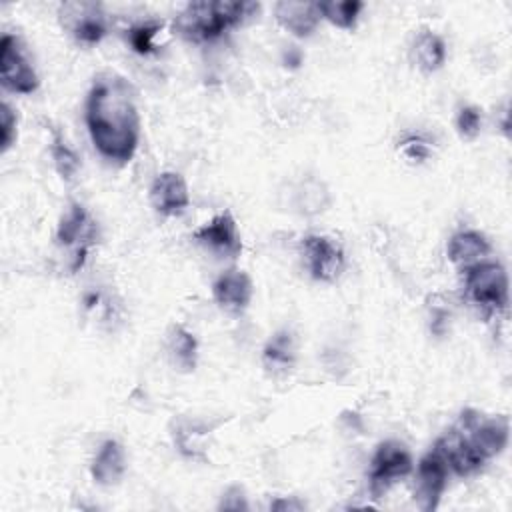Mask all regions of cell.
Masks as SVG:
<instances>
[{"mask_svg":"<svg viewBox=\"0 0 512 512\" xmlns=\"http://www.w3.org/2000/svg\"><path fill=\"white\" fill-rule=\"evenodd\" d=\"M84 118L90 140L102 158L126 164L132 160L140 140V116L132 84L114 72L94 78Z\"/></svg>","mask_w":512,"mask_h":512,"instance_id":"6da1fadb","label":"cell"},{"mask_svg":"<svg viewBox=\"0 0 512 512\" xmlns=\"http://www.w3.org/2000/svg\"><path fill=\"white\" fill-rule=\"evenodd\" d=\"M508 436L510 424L506 416L486 418L478 410L466 408L458 422L434 442V448L454 474L470 476L504 452Z\"/></svg>","mask_w":512,"mask_h":512,"instance_id":"7a4b0ae2","label":"cell"},{"mask_svg":"<svg viewBox=\"0 0 512 512\" xmlns=\"http://www.w3.org/2000/svg\"><path fill=\"white\" fill-rule=\"evenodd\" d=\"M258 10V2H190L178 12L174 20V30L188 42H212L220 38L226 30L242 24L246 18L256 16Z\"/></svg>","mask_w":512,"mask_h":512,"instance_id":"3957f363","label":"cell"},{"mask_svg":"<svg viewBox=\"0 0 512 512\" xmlns=\"http://www.w3.org/2000/svg\"><path fill=\"white\" fill-rule=\"evenodd\" d=\"M464 272V296L486 316L504 312L508 306V274L500 262L482 260Z\"/></svg>","mask_w":512,"mask_h":512,"instance_id":"277c9868","label":"cell"},{"mask_svg":"<svg viewBox=\"0 0 512 512\" xmlns=\"http://www.w3.org/2000/svg\"><path fill=\"white\" fill-rule=\"evenodd\" d=\"M412 472V456L408 448L398 440H384L376 446V452L368 470V490L372 498H382L394 482Z\"/></svg>","mask_w":512,"mask_h":512,"instance_id":"5b68a950","label":"cell"},{"mask_svg":"<svg viewBox=\"0 0 512 512\" xmlns=\"http://www.w3.org/2000/svg\"><path fill=\"white\" fill-rule=\"evenodd\" d=\"M94 240H96L94 218L82 204L72 202L56 228V244L64 248H72V264H70L72 272L82 268L88 248L94 244Z\"/></svg>","mask_w":512,"mask_h":512,"instance_id":"8992f818","label":"cell"},{"mask_svg":"<svg viewBox=\"0 0 512 512\" xmlns=\"http://www.w3.org/2000/svg\"><path fill=\"white\" fill-rule=\"evenodd\" d=\"M0 80L2 86L14 94H32L40 84L20 40L12 34L0 38Z\"/></svg>","mask_w":512,"mask_h":512,"instance_id":"52a82bcc","label":"cell"},{"mask_svg":"<svg viewBox=\"0 0 512 512\" xmlns=\"http://www.w3.org/2000/svg\"><path fill=\"white\" fill-rule=\"evenodd\" d=\"M302 258L310 276L318 282H334L346 266L344 250L330 236L308 234L302 238Z\"/></svg>","mask_w":512,"mask_h":512,"instance_id":"ba28073f","label":"cell"},{"mask_svg":"<svg viewBox=\"0 0 512 512\" xmlns=\"http://www.w3.org/2000/svg\"><path fill=\"white\" fill-rule=\"evenodd\" d=\"M62 26L82 44H98L106 36L104 10L96 2H64L58 8Z\"/></svg>","mask_w":512,"mask_h":512,"instance_id":"9c48e42d","label":"cell"},{"mask_svg":"<svg viewBox=\"0 0 512 512\" xmlns=\"http://www.w3.org/2000/svg\"><path fill=\"white\" fill-rule=\"evenodd\" d=\"M448 464L444 456L432 446L428 454L422 456L416 470V486H414V500L420 510L430 512L436 510L440 498L448 484Z\"/></svg>","mask_w":512,"mask_h":512,"instance_id":"30bf717a","label":"cell"},{"mask_svg":"<svg viewBox=\"0 0 512 512\" xmlns=\"http://www.w3.org/2000/svg\"><path fill=\"white\" fill-rule=\"evenodd\" d=\"M192 238L198 244L210 248L212 252L224 254L228 258H236L242 252L238 224L230 210H224V212L216 214L212 220L204 222L200 228H196L192 232Z\"/></svg>","mask_w":512,"mask_h":512,"instance_id":"8fae6325","label":"cell"},{"mask_svg":"<svg viewBox=\"0 0 512 512\" xmlns=\"http://www.w3.org/2000/svg\"><path fill=\"white\" fill-rule=\"evenodd\" d=\"M254 294V286L250 276L240 270V268H230L226 272H222L214 284H212V296L214 302L230 312V314H240L248 308L250 300Z\"/></svg>","mask_w":512,"mask_h":512,"instance_id":"7c38bea8","label":"cell"},{"mask_svg":"<svg viewBox=\"0 0 512 512\" xmlns=\"http://www.w3.org/2000/svg\"><path fill=\"white\" fill-rule=\"evenodd\" d=\"M150 202L162 216H180L188 204V184L178 172H160L150 186Z\"/></svg>","mask_w":512,"mask_h":512,"instance_id":"4fadbf2b","label":"cell"},{"mask_svg":"<svg viewBox=\"0 0 512 512\" xmlns=\"http://www.w3.org/2000/svg\"><path fill=\"white\" fill-rule=\"evenodd\" d=\"M274 18L286 32H290L296 38H308L322 20L318 2H304V0L276 2Z\"/></svg>","mask_w":512,"mask_h":512,"instance_id":"5bb4252c","label":"cell"},{"mask_svg":"<svg viewBox=\"0 0 512 512\" xmlns=\"http://www.w3.org/2000/svg\"><path fill=\"white\" fill-rule=\"evenodd\" d=\"M490 250L492 246L484 234H480L478 230H460L450 236L446 246V256L454 266L464 270L468 266H474L486 260Z\"/></svg>","mask_w":512,"mask_h":512,"instance_id":"9a60e30c","label":"cell"},{"mask_svg":"<svg viewBox=\"0 0 512 512\" xmlns=\"http://www.w3.org/2000/svg\"><path fill=\"white\" fill-rule=\"evenodd\" d=\"M124 470H126V456H124L122 444L112 438L104 440L90 466V474L94 482L100 486H114L122 480Z\"/></svg>","mask_w":512,"mask_h":512,"instance_id":"2e32d148","label":"cell"},{"mask_svg":"<svg viewBox=\"0 0 512 512\" xmlns=\"http://www.w3.org/2000/svg\"><path fill=\"white\" fill-rule=\"evenodd\" d=\"M296 360V342L292 332L280 330L276 332L264 346L262 350V364L266 372L272 376H282L286 374Z\"/></svg>","mask_w":512,"mask_h":512,"instance_id":"e0dca14e","label":"cell"},{"mask_svg":"<svg viewBox=\"0 0 512 512\" xmlns=\"http://www.w3.org/2000/svg\"><path fill=\"white\" fill-rule=\"evenodd\" d=\"M410 56H412V62L424 74H432V72L440 70L446 60V44L436 32L422 30L412 42Z\"/></svg>","mask_w":512,"mask_h":512,"instance_id":"ac0fdd59","label":"cell"},{"mask_svg":"<svg viewBox=\"0 0 512 512\" xmlns=\"http://www.w3.org/2000/svg\"><path fill=\"white\" fill-rule=\"evenodd\" d=\"M168 352L180 370L190 372L198 362V340L182 324H172L168 330Z\"/></svg>","mask_w":512,"mask_h":512,"instance_id":"d6986e66","label":"cell"},{"mask_svg":"<svg viewBox=\"0 0 512 512\" xmlns=\"http://www.w3.org/2000/svg\"><path fill=\"white\" fill-rule=\"evenodd\" d=\"M332 202V196L322 180L316 178H306L300 182V186L294 192V204L300 214L306 216H316L324 212Z\"/></svg>","mask_w":512,"mask_h":512,"instance_id":"ffe728a7","label":"cell"},{"mask_svg":"<svg viewBox=\"0 0 512 512\" xmlns=\"http://www.w3.org/2000/svg\"><path fill=\"white\" fill-rule=\"evenodd\" d=\"M364 4L358 0H330V2H318L320 16L328 20L332 26L350 30L356 26L358 16L362 12Z\"/></svg>","mask_w":512,"mask_h":512,"instance_id":"44dd1931","label":"cell"},{"mask_svg":"<svg viewBox=\"0 0 512 512\" xmlns=\"http://www.w3.org/2000/svg\"><path fill=\"white\" fill-rule=\"evenodd\" d=\"M50 156H52L56 172L64 180H72L76 176V172L80 170V156L74 152V148L68 146V142L62 138L60 132H52Z\"/></svg>","mask_w":512,"mask_h":512,"instance_id":"7402d4cb","label":"cell"},{"mask_svg":"<svg viewBox=\"0 0 512 512\" xmlns=\"http://www.w3.org/2000/svg\"><path fill=\"white\" fill-rule=\"evenodd\" d=\"M206 434V426H198V424H192V422H180L176 424L174 432H172V438H174V444L176 448L188 456V458H200V438Z\"/></svg>","mask_w":512,"mask_h":512,"instance_id":"603a6c76","label":"cell"},{"mask_svg":"<svg viewBox=\"0 0 512 512\" xmlns=\"http://www.w3.org/2000/svg\"><path fill=\"white\" fill-rule=\"evenodd\" d=\"M162 30V22H142L128 30L126 40L130 42L132 50L138 54H152L156 50L154 38Z\"/></svg>","mask_w":512,"mask_h":512,"instance_id":"cb8c5ba5","label":"cell"},{"mask_svg":"<svg viewBox=\"0 0 512 512\" xmlns=\"http://www.w3.org/2000/svg\"><path fill=\"white\" fill-rule=\"evenodd\" d=\"M456 130L464 140H474L482 130V110L476 106H462L456 116Z\"/></svg>","mask_w":512,"mask_h":512,"instance_id":"d4e9b609","label":"cell"},{"mask_svg":"<svg viewBox=\"0 0 512 512\" xmlns=\"http://www.w3.org/2000/svg\"><path fill=\"white\" fill-rule=\"evenodd\" d=\"M16 126H18V116L12 110L8 102L0 104V148L2 152H8V148L16 140Z\"/></svg>","mask_w":512,"mask_h":512,"instance_id":"484cf974","label":"cell"},{"mask_svg":"<svg viewBox=\"0 0 512 512\" xmlns=\"http://www.w3.org/2000/svg\"><path fill=\"white\" fill-rule=\"evenodd\" d=\"M400 150L404 154V158L412 164H420L424 160L430 158V146L424 138L420 136H408L400 142Z\"/></svg>","mask_w":512,"mask_h":512,"instance_id":"4316f807","label":"cell"},{"mask_svg":"<svg viewBox=\"0 0 512 512\" xmlns=\"http://www.w3.org/2000/svg\"><path fill=\"white\" fill-rule=\"evenodd\" d=\"M218 510H248L244 490L240 486H230L218 504Z\"/></svg>","mask_w":512,"mask_h":512,"instance_id":"83f0119b","label":"cell"},{"mask_svg":"<svg viewBox=\"0 0 512 512\" xmlns=\"http://www.w3.org/2000/svg\"><path fill=\"white\" fill-rule=\"evenodd\" d=\"M306 506H304V502H300L298 498H294V496H290V498H286V496H280V498H274L272 502H270V510H278V512H300V510H304Z\"/></svg>","mask_w":512,"mask_h":512,"instance_id":"f1b7e54d","label":"cell"}]
</instances>
